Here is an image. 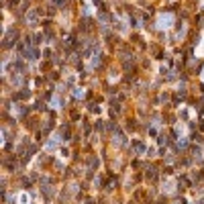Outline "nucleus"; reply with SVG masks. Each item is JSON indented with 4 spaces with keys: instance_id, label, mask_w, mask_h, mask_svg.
Returning a JSON list of instances; mask_svg holds the SVG:
<instances>
[{
    "instance_id": "nucleus-1",
    "label": "nucleus",
    "mask_w": 204,
    "mask_h": 204,
    "mask_svg": "<svg viewBox=\"0 0 204 204\" xmlns=\"http://www.w3.org/2000/svg\"><path fill=\"white\" fill-rule=\"evenodd\" d=\"M173 25V16L171 14H161L159 18H157V27L159 29H169Z\"/></svg>"
},
{
    "instance_id": "nucleus-2",
    "label": "nucleus",
    "mask_w": 204,
    "mask_h": 204,
    "mask_svg": "<svg viewBox=\"0 0 204 204\" xmlns=\"http://www.w3.org/2000/svg\"><path fill=\"white\" fill-rule=\"evenodd\" d=\"M55 147H57V137L49 139V141H47V145H45V149H47V151H53Z\"/></svg>"
},
{
    "instance_id": "nucleus-3",
    "label": "nucleus",
    "mask_w": 204,
    "mask_h": 204,
    "mask_svg": "<svg viewBox=\"0 0 204 204\" xmlns=\"http://www.w3.org/2000/svg\"><path fill=\"white\" fill-rule=\"evenodd\" d=\"M18 204H31L29 194H21V196H18Z\"/></svg>"
},
{
    "instance_id": "nucleus-4",
    "label": "nucleus",
    "mask_w": 204,
    "mask_h": 204,
    "mask_svg": "<svg viewBox=\"0 0 204 204\" xmlns=\"http://www.w3.org/2000/svg\"><path fill=\"white\" fill-rule=\"evenodd\" d=\"M53 106H55V108H59V106H61V102H59V98H53Z\"/></svg>"
},
{
    "instance_id": "nucleus-5",
    "label": "nucleus",
    "mask_w": 204,
    "mask_h": 204,
    "mask_svg": "<svg viewBox=\"0 0 204 204\" xmlns=\"http://www.w3.org/2000/svg\"><path fill=\"white\" fill-rule=\"evenodd\" d=\"M202 80H204V72H202Z\"/></svg>"
}]
</instances>
